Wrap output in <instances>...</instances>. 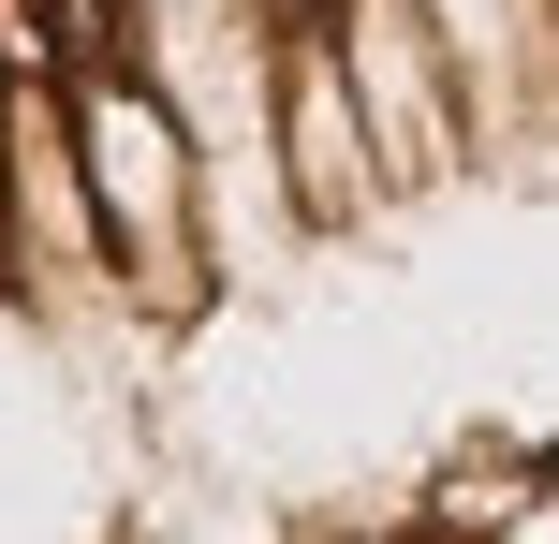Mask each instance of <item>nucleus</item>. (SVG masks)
Wrapping results in <instances>:
<instances>
[{
    "label": "nucleus",
    "instance_id": "f257e3e1",
    "mask_svg": "<svg viewBox=\"0 0 559 544\" xmlns=\"http://www.w3.org/2000/svg\"><path fill=\"white\" fill-rule=\"evenodd\" d=\"M74 162H88V221H104V280L133 310H192L206 294V251H192L206 235V206H192L206 147H192V118L147 74H74Z\"/></svg>",
    "mask_w": 559,
    "mask_h": 544
},
{
    "label": "nucleus",
    "instance_id": "f03ea898",
    "mask_svg": "<svg viewBox=\"0 0 559 544\" xmlns=\"http://www.w3.org/2000/svg\"><path fill=\"white\" fill-rule=\"evenodd\" d=\"M0 294H15V206H0Z\"/></svg>",
    "mask_w": 559,
    "mask_h": 544
}]
</instances>
